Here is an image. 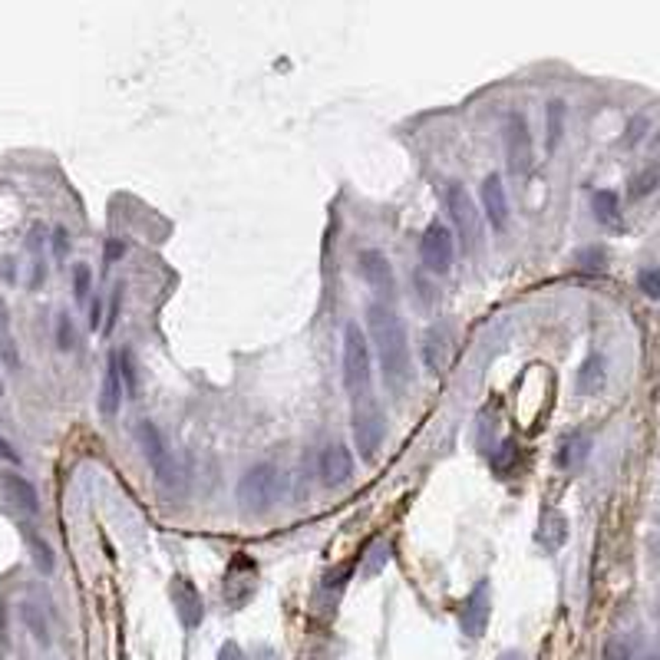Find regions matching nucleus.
I'll list each match as a JSON object with an SVG mask.
<instances>
[{"mask_svg": "<svg viewBox=\"0 0 660 660\" xmlns=\"http://www.w3.org/2000/svg\"><path fill=\"white\" fill-rule=\"evenodd\" d=\"M578 265H581L584 271H604L608 255H604V248H581L578 251Z\"/></svg>", "mask_w": 660, "mask_h": 660, "instance_id": "473e14b6", "label": "nucleus"}, {"mask_svg": "<svg viewBox=\"0 0 660 660\" xmlns=\"http://www.w3.org/2000/svg\"><path fill=\"white\" fill-rule=\"evenodd\" d=\"M43 235H47V231H43V225H33V228H30V241H27L30 251H40V248H43V241H47Z\"/></svg>", "mask_w": 660, "mask_h": 660, "instance_id": "58836bf2", "label": "nucleus"}, {"mask_svg": "<svg viewBox=\"0 0 660 660\" xmlns=\"http://www.w3.org/2000/svg\"><path fill=\"white\" fill-rule=\"evenodd\" d=\"M367 340H374L380 374L390 393H406L413 380V360H410V334L403 317L393 311L386 301L367 304Z\"/></svg>", "mask_w": 660, "mask_h": 660, "instance_id": "f257e3e1", "label": "nucleus"}, {"mask_svg": "<svg viewBox=\"0 0 660 660\" xmlns=\"http://www.w3.org/2000/svg\"><path fill=\"white\" fill-rule=\"evenodd\" d=\"M637 287H641L644 297L660 301V265H654V268H644L641 274H637Z\"/></svg>", "mask_w": 660, "mask_h": 660, "instance_id": "c756f323", "label": "nucleus"}, {"mask_svg": "<svg viewBox=\"0 0 660 660\" xmlns=\"http://www.w3.org/2000/svg\"><path fill=\"white\" fill-rule=\"evenodd\" d=\"M50 248H53V258L57 261H67L70 258V248H73V241H70V231L63 225L50 231Z\"/></svg>", "mask_w": 660, "mask_h": 660, "instance_id": "2f4dec72", "label": "nucleus"}, {"mask_svg": "<svg viewBox=\"0 0 660 660\" xmlns=\"http://www.w3.org/2000/svg\"><path fill=\"white\" fill-rule=\"evenodd\" d=\"M591 209H594V218L601 221V225H611V228L621 225V199H618V191H611V189L594 191Z\"/></svg>", "mask_w": 660, "mask_h": 660, "instance_id": "aec40b11", "label": "nucleus"}, {"mask_svg": "<svg viewBox=\"0 0 660 660\" xmlns=\"http://www.w3.org/2000/svg\"><path fill=\"white\" fill-rule=\"evenodd\" d=\"M651 660H660V644H657V651L651 654Z\"/></svg>", "mask_w": 660, "mask_h": 660, "instance_id": "37998d69", "label": "nucleus"}, {"mask_svg": "<svg viewBox=\"0 0 660 660\" xmlns=\"http://www.w3.org/2000/svg\"><path fill=\"white\" fill-rule=\"evenodd\" d=\"M604 357L591 354L588 360L581 364V370H578V393L581 396H594V393L604 386Z\"/></svg>", "mask_w": 660, "mask_h": 660, "instance_id": "412c9836", "label": "nucleus"}, {"mask_svg": "<svg viewBox=\"0 0 660 660\" xmlns=\"http://www.w3.org/2000/svg\"><path fill=\"white\" fill-rule=\"evenodd\" d=\"M545 123H548V153H555L562 135H565V103L562 99H552L545 109Z\"/></svg>", "mask_w": 660, "mask_h": 660, "instance_id": "4be33fe9", "label": "nucleus"}, {"mask_svg": "<svg viewBox=\"0 0 660 660\" xmlns=\"http://www.w3.org/2000/svg\"><path fill=\"white\" fill-rule=\"evenodd\" d=\"M627 657H631V651H627V647H624L618 637H614V641L604 647V660H627Z\"/></svg>", "mask_w": 660, "mask_h": 660, "instance_id": "f704fd0d", "label": "nucleus"}, {"mask_svg": "<svg viewBox=\"0 0 660 660\" xmlns=\"http://www.w3.org/2000/svg\"><path fill=\"white\" fill-rule=\"evenodd\" d=\"M442 205L450 211V221L456 225V235L462 241V251H476L482 245V215H479L476 201L466 191L462 182H446L442 189Z\"/></svg>", "mask_w": 660, "mask_h": 660, "instance_id": "20e7f679", "label": "nucleus"}, {"mask_svg": "<svg viewBox=\"0 0 660 660\" xmlns=\"http://www.w3.org/2000/svg\"><path fill=\"white\" fill-rule=\"evenodd\" d=\"M123 255H125V245H123V241H109V245H106V265H116V261H119V258H123Z\"/></svg>", "mask_w": 660, "mask_h": 660, "instance_id": "e433bc0d", "label": "nucleus"}, {"mask_svg": "<svg viewBox=\"0 0 660 660\" xmlns=\"http://www.w3.org/2000/svg\"><path fill=\"white\" fill-rule=\"evenodd\" d=\"M506 159H508V172L512 175H525L532 169V133H528V119L522 113H508L506 116Z\"/></svg>", "mask_w": 660, "mask_h": 660, "instance_id": "6e6552de", "label": "nucleus"}, {"mask_svg": "<svg viewBox=\"0 0 660 660\" xmlns=\"http://www.w3.org/2000/svg\"><path fill=\"white\" fill-rule=\"evenodd\" d=\"M588 452H591V440H588L584 432H572V436H565L562 446H558V466L568 472L581 469L584 460H588Z\"/></svg>", "mask_w": 660, "mask_h": 660, "instance_id": "6ab92c4d", "label": "nucleus"}, {"mask_svg": "<svg viewBox=\"0 0 660 660\" xmlns=\"http://www.w3.org/2000/svg\"><path fill=\"white\" fill-rule=\"evenodd\" d=\"M516 460H518V442L516 440H506L502 446H498L496 456H492V469H496L498 476H506V472H512Z\"/></svg>", "mask_w": 660, "mask_h": 660, "instance_id": "c85d7f7f", "label": "nucleus"}, {"mask_svg": "<svg viewBox=\"0 0 660 660\" xmlns=\"http://www.w3.org/2000/svg\"><path fill=\"white\" fill-rule=\"evenodd\" d=\"M99 321H103V304H99V301H93V304H89V327H99Z\"/></svg>", "mask_w": 660, "mask_h": 660, "instance_id": "ea45409f", "label": "nucleus"}, {"mask_svg": "<svg viewBox=\"0 0 660 660\" xmlns=\"http://www.w3.org/2000/svg\"><path fill=\"white\" fill-rule=\"evenodd\" d=\"M20 618H23V624H27L30 631H33V637H37L40 644H50V627H47V618H43V611H40L37 604H20Z\"/></svg>", "mask_w": 660, "mask_h": 660, "instance_id": "b1692460", "label": "nucleus"}, {"mask_svg": "<svg viewBox=\"0 0 660 660\" xmlns=\"http://www.w3.org/2000/svg\"><path fill=\"white\" fill-rule=\"evenodd\" d=\"M370 376H374V354L370 340L360 324L344 327V386L354 396V403L370 400Z\"/></svg>", "mask_w": 660, "mask_h": 660, "instance_id": "7ed1b4c3", "label": "nucleus"}, {"mask_svg": "<svg viewBox=\"0 0 660 660\" xmlns=\"http://www.w3.org/2000/svg\"><path fill=\"white\" fill-rule=\"evenodd\" d=\"M57 350H63V354L77 350V327H73V317L67 311L57 314Z\"/></svg>", "mask_w": 660, "mask_h": 660, "instance_id": "a878e982", "label": "nucleus"}, {"mask_svg": "<svg viewBox=\"0 0 660 660\" xmlns=\"http://www.w3.org/2000/svg\"><path fill=\"white\" fill-rule=\"evenodd\" d=\"M660 185V165H647L644 172H637L631 179V185H627V195H631L634 201H641V199H647L654 189Z\"/></svg>", "mask_w": 660, "mask_h": 660, "instance_id": "5701e85b", "label": "nucleus"}, {"mask_svg": "<svg viewBox=\"0 0 660 660\" xmlns=\"http://www.w3.org/2000/svg\"><path fill=\"white\" fill-rule=\"evenodd\" d=\"M255 584H258V565L245 552H238L231 558L228 572H225V601H228V608H245L248 598L255 594Z\"/></svg>", "mask_w": 660, "mask_h": 660, "instance_id": "9d476101", "label": "nucleus"}, {"mask_svg": "<svg viewBox=\"0 0 660 660\" xmlns=\"http://www.w3.org/2000/svg\"><path fill=\"white\" fill-rule=\"evenodd\" d=\"M383 436H386V416L380 413L374 400H360L354 403V442L360 450V460L374 462L376 452L383 446Z\"/></svg>", "mask_w": 660, "mask_h": 660, "instance_id": "423d86ee", "label": "nucleus"}, {"mask_svg": "<svg viewBox=\"0 0 660 660\" xmlns=\"http://www.w3.org/2000/svg\"><path fill=\"white\" fill-rule=\"evenodd\" d=\"M89 291H93V271L89 265H73V297H77V304H87L89 301Z\"/></svg>", "mask_w": 660, "mask_h": 660, "instance_id": "bb28decb", "label": "nucleus"}, {"mask_svg": "<svg viewBox=\"0 0 660 660\" xmlns=\"http://www.w3.org/2000/svg\"><path fill=\"white\" fill-rule=\"evenodd\" d=\"M446 357H450V327L432 324L423 337V360H426V370L430 374H440L446 367Z\"/></svg>", "mask_w": 660, "mask_h": 660, "instance_id": "f3484780", "label": "nucleus"}, {"mask_svg": "<svg viewBox=\"0 0 660 660\" xmlns=\"http://www.w3.org/2000/svg\"><path fill=\"white\" fill-rule=\"evenodd\" d=\"M123 374H119V354H109L106 360V374H103V390H99V410L103 416H116L119 406H123Z\"/></svg>", "mask_w": 660, "mask_h": 660, "instance_id": "2eb2a0df", "label": "nucleus"}, {"mask_svg": "<svg viewBox=\"0 0 660 660\" xmlns=\"http://www.w3.org/2000/svg\"><path fill=\"white\" fill-rule=\"evenodd\" d=\"M7 327H10V307H7V301L0 297V334H7Z\"/></svg>", "mask_w": 660, "mask_h": 660, "instance_id": "a19ab883", "label": "nucleus"}, {"mask_svg": "<svg viewBox=\"0 0 660 660\" xmlns=\"http://www.w3.org/2000/svg\"><path fill=\"white\" fill-rule=\"evenodd\" d=\"M0 364L7 367L10 374H17L20 370V350H17V340L10 334H0Z\"/></svg>", "mask_w": 660, "mask_h": 660, "instance_id": "7c9ffc66", "label": "nucleus"}, {"mask_svg": "<svg viewBox=\"0 0 660 660\" xmlns=\"http://www.w3.org/2000/svg\"><path fill=\"white\" fill-rule=\"evenodd\" d=\"M568 538V522L558 508H542V522H538V545L545 552H558Z\"/></svg>", "mask_w": 660, "mask_h": 660, "instance_id": "a211bd4d", "label": "nucleus"}, {"mask_svg": "<svg viewBox=\"0 0 660 660\" xmlns=\"http://www.w3.org/2000/svg\"><path fill=\"white\" fill-rule=\"evenodd\" d=\"M0 278L14 284V281H17V261H14V258H4V261H0Z\"/></svg>", "mask_w": 660, "mask_h": 660, "instance_id": "4c0bfd02", "label": "nucleus"}, {"mask_svg": "<svg viewBox=\"0 0 660 660\" xmlns=\"http://www.w3.org/2000/svg\"><path fill=\"white\" fill-rule=\"evenodd\" d=\"M317 469H321V479H324V486L337 488V486H347L350 479H354V456L347 446L334 442V446H327L321 452V460H317Z\"/></svg>", "mask_w": 660, "mask_h": 660, "instance_id": "4468645a", "label": "nucleus"}, {"mask_svg": "<svg viewBox=\"0 0 660 660\" xmlns=\"http://www.w3.org/2000/svg\"><path fill=\"white\" fill-rule=\"evenodd\" d=\"M0 486H4L7 498L20 508V512H27V516H37L40 512V496L30 479L17 476V472H4V476H0Z\"/></svg>", "mask_w": 660, "mask_h": 660, "instance_id": "dca6fc26", "label": "nucleus"}, {"mask_svg": "<svg viewBox=\"0 0 660 660\" xmlns=\"http://www.w3.org/2000/svg\"><path fill=\"white\" fill-rule=\"evenodd\" d=\"M452 258H456V245H452L450 228L440 225V221H432L420 238V261L432 274H450Z\"/></svg>", "mask_w": 660, "mask_h": 660, "instance_id": "0eeeda50", "label": "nucleus"}, {"mask_svg": "<svg viewBox=\"0 0 660 660\" xmlns=\"http://www.w3.org/2000/svg\"><path fill=\"white\" fill-rule=\"evenodd\" d=\"M0 396H4V376H0Z\"/></svg>", "mask_w": 660, "mask_h": 660, "instance_id": "c03bdc74", "label": "nucleus"}, {"mask_svg": "<svg viewBox=\"0 0 660 660\" xmlns=\"http://www.w3.org/2000/svg\"><path fill=\"white\" fill-rule=\"evenodd\" d=\"M498 660H525V657H522V654H518V651H506Z\"/></svg>", "mask_w": 660, "mask_h": 660, "instance_id": "79ce46f5", "label": "nucleus"}, {"mask_svg": "<svg viewBox=\"0 0 660 660\" xmlns=\"http://www.w3.org/2000/svg\"><path fill=\"white\" fill-rule=\"evenodd\" d=\"M0 460L10 462V466H20V462H23V456L14 450V442H7L4 436H0Z\"/></svg>", "mask_w": 660, "mask_h": 660, "instance_id": "72a5a7b5", "label": "nucleus"}, {"mask_svg": "<svg viewBox=\"0 0 660 660\" xmlns=\"http://www.w3.org/2000/svg\"><path fill=\"white\" fill-rule=\"evenodd\" d=\"M357 271H360V278H364L367 284L374 287L376 294H386V297H390L393 291H396L393 265H390V258H386L383 251H376V248L360 251V255H357Z\"/></svg>", "mask_w": 660, "mask_h": 660, "instance_id": "9b49d317", "label": "nucleus"}, {"mask_svg": "<svg viewBox=\"0 0 660 660\" xmlns=\"http://www.w3.org/2000/svg\"><path fill=\"white\" fill-rule=\"evenodd\" d=\"M488 614H492V594H488V578H479L476 588L466 594L460 611V627L469 641H479L488 627Z\"/></svg>", "mask_w": 660, "mask_h": 660, "instance_id": "1a4fd4ad", "label": "nucleus"}, {"mask_svg": "<svg viewBox=\"0 0 660 660\" xmlns=\"http://www.w3.org/2000/svg\"><path fill=\"white\" fill-rule=\"evenodd\" d=\"M218 660H248V657H245V651H241L238 644H235V641H228V644H221Z\"/></svg>", "mask_w": 660, "mask_h": 660, "instance_id": "c9c22d12", "label": "nucleus"}, {"mask_svg": "<svg viewBox=\"0 0 660 660\" xmlns=\"http://www.w3.org/2000/svg\"><path fill=\"white\" fill-rule=\"evenodd\" d=\"M27 545H30V552H33V565H37L43 574H53V565H57V562H53V548H50L37 532H27Z\"/></svg>", "mask_w": 660, "mask_h": 660, "instance_id": "393cba45", "label": "nucleus"}, {"mask_svg": "<svg viewBox=\"0 0 660 660\" xmlns=\"http://www.w3.org/2000/svg\"><path fill=\"white\" fill-rule=\"evenodd\" d=\"M479 201H482V211H486L488 225L496 231H502L508 225V199H506V185H502V175L492 172L482 179L479 185Z\"/></svg>", "mask_w": 660, "mask_h": 660, "instance_id": "ddd939ff", "label": "nucleus"}, {"mask_svg": "<svg viewBox=\"0 0 660 660\" xmlns=\"http://www.w3.org/2000/svg\"><path fill=\"white\" fill-rule=\"evenodd\" d=\"M386 562H390V545H386V542H376V545L367 552V562H364V568H360V574H364V578H374V574H380V568H386Z\"/></svg>", "mask_w": 660, "mask_h": 660, "instance_id": "cd10ccee", "label": "nucleus"}, {"mask_svg": "<svg viewBox=\"0 0 660 660\" xmlns=\"http://www.w3.org/2000/svg\"><path fill=\"white\" fill-rule=\"evenodd\" d=\"M172 604H175V614H179V621L182 627H199L201 618H205V604H201V594L199 588L185 578V574H175L172 578Z\"/></svg>", "mask_w": 660, "mask_h": 660, "instance_id": "f8f14e48", "label": "nucleus"}, {"mask_svg": "<svg viewBox=\"0 0 660 660\" xmlns=\"http://www.w3.org/2000/svg\"><path fill=\"white\" fill-rule=\"evenodd\" d=\"M135 440H139V450H143L149 469L155 472V482L163 488H172L179 482V466H175V456L165 442L163 430L155 426L153 420H139L135 426Z\"/></svg>", "mask_w": 660, "mask_h": 660, "instance_id": "39448f33", "label": "nucleus"}, {"mask_svg": "<svg viewBox=\"0 0 660 660\" xmlns=\"http://www.w3.org/2000/svg\"><path fill=\"white\" fill-rule=\"evenodd\" d=\"M281 488H284V476L274 462H258L251 466L245 476L238 479V506L245 516H265L281 502Z\"/></svg>", "mask_w": 660, "mask_h": 660, "instance_id": "f03ea898", "label": "nucleus"}]
</instances>
